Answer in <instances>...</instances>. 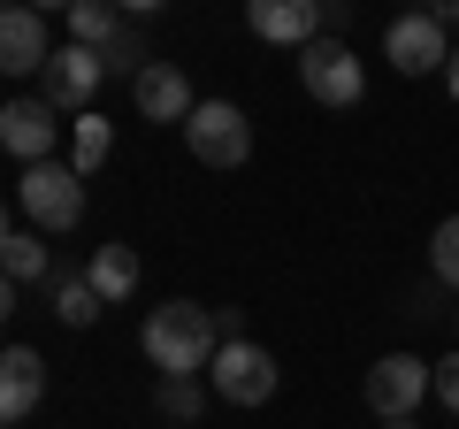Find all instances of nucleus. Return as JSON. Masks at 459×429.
<instances>
[{"label":"nucleus","mask_w":459,"mask_h":429,"mask_svg":"<svg viewBox=\"0 0 459 429\" xmlns=\"http://www.w3.org/2000/svg\"><path fill=\"white\" fill-rule=\"evenodd\" d=\"M138 346H146V361L161 368V376H199V368H214V353H222V314L199 307V299H161V307L146 314Z\"/></svg>","instance_id":"1"},{"label":"nucleus","mask_w":459,"mask_h":429,"mask_svg":"<svg viewBox=\"0 0 459 429\" xmlns=\"http://www.w3.org/2000/svg\"><path fill=\"white\" fill-rule=\"evenodd\" d=\"M16 214L31 223L39 238L77 231V223H84V177H77L69 162H39V169H23V177H16Z\"/></svg>","instance_id":"2"},{"label":"nucleus","mask_w":459,"mask_h":429,"mask_svg":"<svg viewBox=\"0 0 459 429\" xmlns=\"http://www.w3.org/2000/svg\"><path fill=\"white\" fill-rule=\"evenodd\" d=\"M437 391V361H413V353H383L376 368H368L360 398L376 422H413V407Z\"/></svg>","instance_id":"3"},{"label":"nucleus","mask_w":459,"mask_h":429,"mask_svg":"<svg viewBox=\"0 0 459 429\" xmlns=\"http://www.w3.org/2000/svg\"><path fill=\"white\" fill-rule=\"evenodd\" d=\"M184 146H192V162H207V169H238L253 153L246 108H230V100H199L192 123H184Z\"/></svg>","instance_id":"4"},{"label":"nucleus","mask_w":459,"mask_h":429,"mask_svg":"<svg viewBox=\"0 0 459 429\" xmlns=\"http://www.w3.org/2000/svg\"><path fill=\"white\" fill-rule=\"evenodd\" d=\"M299 84H307V100H322V108H360L368 69H360V54L344 47V39H314V47L299 54Z\"/></svg>","instance_id":"5"},{"label":"nucleus","mask_w":459,"mask_h":429,"mask_svg":"<svg viewBox=\"0 0 459 429\" xmlns=\"http://www.w3.org/2000/svg\"><path fill=\"white\" fill-rule=\"evenodd\" d=\"M207 383H214V398H230V407H268V398H276V353H261L253 337H230V346L214 353Z\"/></svg>","instance_id":"6"},{"label":"nucleus","mask_w":459,"mask_h":429,"mask_svg":"<svg viewBox=\"0 0 459 429\" xmlns=\"http://www.w3.org/2000/svg\"><path fill=\"white\" fill-rule=\"evenodd\" d=\"M383 54H391L398 77H429V69L452 62V23H444L437 8H413V16H398L391 31H383Z\"/></svg>","instance_id":"7"},{"label":"nucleus","mask_w":459,"mask_h":429,"mask_svg":"<svg viewBox=\"0 0 459 429\" xmlns=\"http://www.w3.org/2000/svg\"><path fill=\"white\" fill-rule=\"evenodd\" d=\"M108 84V54L100 47H77V39H62L47 62V108H69V116H92V92Z\"/></svg>","instance_id":"8"},{"label":"nucleus","mask_w":459,"mask_h":429,"mask_svg":"<svg viewBox=\"0 0 459 429\" xmlns=\"http://www.w3.org/2000/svg\"><path fill=\"white\" fill-rule=\"evenodd\" d=\"M246 31L268 39V47L307 54L314 39H329V8H322V0H253V8H246Z\"/></svg>","instance_id":"9"},{"label":"nucleus","mask_w":459,"mask_h":429,"mask_svg":"<svg viewBox=\"0 0 459 429\" xmlns=\"http://www.w3.org/2000/svg\"><path fill=\"white\" fill-rule=\"evenodd\" d=\"M47 62H54V39H47V16L39 8H0V69L8 77H47Z\"/></svg>","instance_id":"10"},{"label":"nucleus","mask_w":459,"mask_h":429,"mask_svg":"<svg viewBox=\"0 0 459 429\" xmlns=\"http://www.w3.org/2000/svg\"><path fill=\"white\" fill-rule=\"evenodd\" d=\"M54 131H62V123H54L47 100H8V108H0V146L16 153L23 169L54 162Z\"/></svg>","instance_id":"11"},{"label":"nucleus","mask_w":459,"mask_h":429,"mask_svg":"<svg viewBox=\"0 0 459 429\" xmlns=\"http://www.w3.org/2000/svg\"><path fill=\"white\" fill-rule=\"evenodd\" d=\"M131 100H138V116H146V123H177V131H184V123H192V108H199L192 77H184L177 62H153L146 77L131 84Z\"/></svg>","instance_id":"12"},{"label":"nucleus","mask_w":459,"mask_h":429,"mask_svg":"<svg viewBox=\"0 0 459 429\" xmlns=\"http://www.w3.org/2000/svg\"><path fill=\"white\" fill-rule=\"evenodd\" d=\"M39 398H47V361L31 346H8L0 353V414L23 422V414H39Z\"/></svg>","instance_id":"13"},{"label":"nucleus","mask_w":459,"mask_h":429,"mask_svg":"<svg viewBox=\"0 0 459 429\" xmlns=\"http://www.w3.org/2000/svg\"><path fill=\"white\" fill-rule=\"evenodd\" d=\"M0 268H8V284H54L62 268H54V253H47V238L31 231V223H8V238H0Z\"/></svg>","instance_id":"14"},{"label":"nucleus","mask_w":459,"mask_h":429,"mask_svg":"<svg viewBox=\"0 0 459 429\" xmlns=\"http://www.w3.org/2000/svg\"><path fill=\"white\" fill-rule=\"evenodd\" d=\"M84 284L100 292V307H115V299H131L138 292V253L131 246H92V261H84Z\"/></svg>","instance_id":"15"},{"label":"nucleus","mask_w":459,"mask_h":429,"mask_svg":"<svg viewBox=\"0 0 459 429\" xmlns=\"http://www.w3.org/2000/svg\"><path fill=\"white\" fill-rule=\"evenodd\" d=\"M108 153H115V123L108 116H77V131H69V169H77V177H100Z\"/></svg>","instance_id":"16"},{"label":"nucleus","mask_w":459,"mask_h":429,"mask_svg":"<svg viewBox=\"0 0 459 429\" xmlns=\"http://www.w3.org/2000/svg\"><path fill=\"white\" fill-rule=\"evenodd\" d=\"M69 39L108 54L115 39H123V8H108V0H77V8H69Z\"/></svg>","instance_id":"17"},{"label":"nucleus","mask_w":459,"mask_h":429,"mask_svg":"<svg viewBox=\"0 0 459 429\" xmlns=\"http://www.w3.org/2000/svg\"><path fill=\"white\" fill-rule=\"evenodd\" d=\"M54 314H62L69 330H92L100 322V292L84 284V268H62V276H54Z\"/></svg>","instance_id":"18"},{"label":"nucleus","mask_w":459,"mask_h":429,"mask_svg":"<svg viewBox=\"0 0 459 429\" xmlns=\"http://www.w3.org/2000/svg\"><path fill=\"white\" fill-rule=\"evenodd\" d=\"M161 414L169 422H199L207 414V383L199 376H161Z\"/></svg>","instance_id":"19"},{"label":"nucleus","mask_w":459,"mask_h":429,"mask_svg":"<svg viewBox=\"0 0 459 429\" xmlns=\"http://www.w3.org/2000/svg\"><path fill=\"white\" fill-rule=\"evenodd\" d=\"M429 268H437V284H452L459 292V214H444L437 238H429Z\"/></svg>","instance_id":"20"},{"label":"nucleus","mask_w":459,"mask_h":429,"mask_svg":"<svg viewBox=\"0 0 459 429\" xmlns=\"http://www.w3.org/2000/svg\"><path fill=\"white\" fill-rule=\"evenodd\" d=\"M437 398L459 414V353H444V361H437Z\"/></svg>","instance_id":"21"},{"label":"nucleus","mask_w":459,"mask_h":429,"mask_svg":"<svg viewBox=\"0 0 459 429\" xmlns=\"http://www.w3.org/2000/svg\"><path fill=\"white\" fill-rule=\"evenodd\" d=\"M444 84H452V100H459V47H452V62H444Z\"/></svg>","instance_id":"22"},{"label":"nucleus","mask_w":459,"mask_h":429,"mask_svg":"<svg viewBox=\"0 0 459 429\" xmlns=\"http://www.w3.org/2000/svg\"><path fill=\"white\" fill-rule=\"evenodd\" d=\"M437 16H444V23H452V31H459V0H452V8H437Z\"/></svg>","instance_id":"23"},{"label":"nucleus","mask_w":459,"mask_h":429,"mask_svg":"<svg viewBox=\"0 0 459 429\" xmlns=\"http://www.w3.org/2000/svg\"><path fill=\"white\" fill-rule=\"evenodd\" d=\"M383 429H421V422H383Z\"/></svg>","instance_id":"24"}]
</instances>
